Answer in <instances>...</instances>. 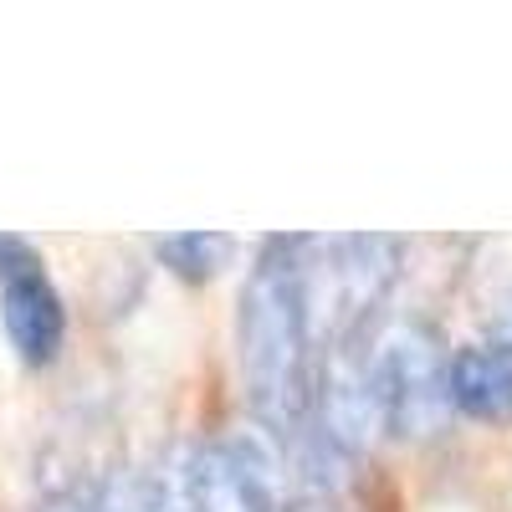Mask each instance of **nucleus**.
Listing matches in <instances>:
<instances>
[{
	"label": "nucleus",
	"instance_id": "nucleus-1",
	"mask_svg": "<svg viewBox=\"0 0 512 512\" xmlns=\"http://www.w3.org/2000/svg\"><path fill=\"white\" fill-rule=\"evenodd\" d=\"M297 241H267L241 287V384L267 436L292 446L313 425V344L297 297Z\"/></svg>",
	"mask_w": 512,
	"mask_h": 512
},
{
	"label": "nucleus",
	"instance_id": "nucleus-2",
	"mask_svg": "<svg viewBox=\"0 0 512 512\" xmlns=\"http://www.w3.org/2000/svg\"><path fill=\"white\" fill-rule=\"evenodd\" d=\"M297 297L313 354L338 338L369 333L374 308L384 303L400 272V241L390 236H328L297 241Z\"/></svg>",
	"mask_w": 512,
	"mask_h": 512
},
{
	"label": "nucleus",
	"instance_id": "nucleus-3",
	"mask_svg": "<svg viewBox=\"0 0 512 512\" xmlns=\"http://www.w3.org/2000/svg\"><path fill=\"white\" fill-rule=\"evenodd\" d=\"M369 390L379 405V431L405 441H431L451 415L446 354L425 323L369 333Z\"/></svg>",
	"mask_w": 512,
	"mask_h": 512
},
{
	"label": "nucleus",
	"instance_id": "nucleus-4",
	"mask_svg": "<svg viewBox=\"0 0 512 512\" xmlns=\"http://www.w3.org/2000/svg\"><path fill=\"white\" fill-rule=\"evenodd\" d=\"M0 277H6V287H0V323H6L11 349L26 364H52L62 349V333H67V313H62L52 277L41 272L31 251H21Z\"/></svg>",
	"mask_w": 512,
	"mask_h": 512
},
{
	"label": "nucleus",
	"instance_id": "nucleus-5",
	"mask_svg": "<svg viewBox=\"0 0 512 512\" xmlns=\"http://www.w3.org/2000/svg\"><path fill=\"white\" fill-rule=\"evenodd\" d=\"M446 395L472 420H512V354L492 338L446 354Z\"/></svg>",
	"mask_w": 512,
	"mask_h": 512
},
{
	"label": "nucleus",
	"instance_id": "nucleus-6",
	"mask_svg": "<svg viewBox=\"0 0 512 512\" xmlns=\"http://www.w3.org/2000/svg\"><path fill=\"white\" fill-rule=\"evenodd\" d=\"M190 482H195V512H272V502L251 482L231 441L190 446Z\"/></svg>",
	"mask_w": 512,
	"mask_h": 512
},
{
	"label": "nucleus",
	"instance_id": "nucleus-7",
	"mask_svg": "<svg viewBox=\"0 0 512 512\" xmlns=\"http://www.w3.org/2000/svg\"><path fill=\"white\" fill-rule=\"evenodd\" d=\"M231 241L216 231H185V236H154V256L185 282H205L216 277V267L226 262Z\"/></svg>",
	"mask_w": 512,
	"mask_h": 512
},
{
	"label": "nucleus",
	"instance_id": "nucleus-8",
	"mask_svg": "<svg viewBox=\"0 0 512 512\" xmlns=\"http://www.w3.org/2000/svg\"><path fill=\"white\" fill-rule=\"evenodd\" d=\"M144 482V512H195V482H190V446H169Z\"/></svg>",
	"mask_w": 512,
	"mask_h": 512
},
{
	"label": "nucleus",
	"instance_id": "nucleus-9",
	"mask_svg": "<svg viewBox=\"0 0 512 512\" xmlns=\"http://www.w3.org/2000/svg\"><path fill=\"white\" fill-rule=\"evenodd\" d=\"M21 251H26L21 241H11V236H0V272H6V267L16 262V256H21Z\"/></svg>",
	"mask_w": 512,
	"mask_h": 512
}]
</instances>
